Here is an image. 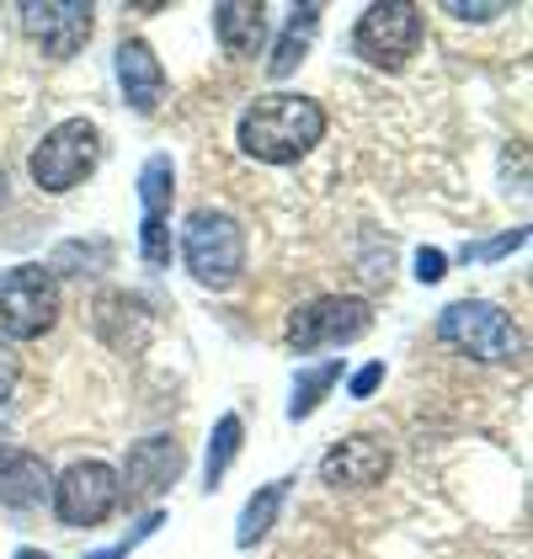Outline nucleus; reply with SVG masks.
I'll use <instances>...</instances> for the list:
<instances>
[{"label": "nucleus", "mask_w": 533, "mask_h": 559, "mask_svg": "<svg viewBox=\"0 0 533 559\" xmlns=\"http://www.w3.org/2000/svg\"><path fill=\"white\" fill-rule=\"evenodd\" d=\"M320 139H325V112L299 91H272L262 102H251L240 118V150L262 166H294Z\"/></svg>", "instance_id": "1"}, {"label": "nucleus", "mask_w": 533, "mask_h": 559, "mask_svg": "<svg viewBox=\"0 0 533 559\" xmlns=\"http://www.w3.org/2000/svg\"><path fill=\"white\" fill-rule=\"evenodd\" d=\"M181 261H187L192 283L220 294L246 272V229L220 209H198L181 229Z\"/></svg>", "instance_id": "2"}, {"label": "nucleus", "mask_w": 533, "mask_h": 559, "mask_svg": "<svg viewBox=\"0 0 533 559\" xmlns=\"http://www.w3.org/2000/svg\"><path fill=\"white\" fill-rule=\"evenodd\" d=\"M438 336H443L453 352L475 357V362H507L523 352V331L512 325L507 309H496L486 299H459L438 314Z\"/></svg>", "instance_id": "3"}, {"label": "nucleus", "mask_w": 533, "mask_h": 559, "mask_svg": "<svg viewBox=\"0 0 533 559\" xmlns=\"http://www.w3.org/2000/svg\"><path fill=\"white\" fill-rule=\"evenodd\" d=\"M59 320V283L44 261L16 266L0 283V336L5 342H38L44 331H54Z\"/></svg>", "instance_id": "4"}, {"label": "nucleus", "mask_w": 533, "mask_h": 559, "mask_svg": "<svg viewBox=\"0 0 533 559\" xmlns=\"http://www.w3.org/2000/svg\"><path fill=\"white\" fill-rule=\"evenodd\" d=\"M96 160H102V133H96V123L70 118V123H59L54 133H44V144L33 150L27 171L38 181V192H70V187H81L96 171Z\"/></svg>", "instance_id": "5"}, {"label": "nucleus", "mask_w": 533, "mask_h": 559, "mask_svg": "<svg viewBox=\"0 0 533 559\" xmlns=\"http://www.w3.org/2000/svg\"><path fill=\"white\" fill-rule=\"evenodd\" d=\"M353 48L374 70H405L411 53L422 48V5H411V0L368 5L353 27Z\"/></svg>", "instance_id": "6"}, {"label": "nucleus", "mask_w": 533, "mask_h": 559, "mask_svg": "<svg viewBox=\"0 0 533 559\" xmlns=\"http://www.w3.org/2000/svg\"><path fill=\"white\" fill-rule=\"evenodd\" d=\"M118 501H123L118 469L102 464V459H81L54 479V512L64 527H96L118 512Z\"/></svg>", "instance_id": "7"}, {"label": "nucleus", "mask_w": 533, "mask_h": 559, "mask_svg": "<svg viewBox=\"0 0 533 559\" xmlns=\"http://www.w3.org/2000/svg\"><path fill=\"white\" fill-rule=\"evenodd\" d=\"M374 325V309L353 294H325V299L299 304L288 314V346L294 352H320V346H347Z\"/></svg>", "instance_id": "8"}, {"label": "nucleus", "mask_w": 533, "mask_h": 559, "mask_svg": "<svg viewBox=\"0 0 533 559\" xmlns=\"http://www.w3.org/2000/svg\"><path fill=\"white\" fill-rule=\"evenodd\" d=\"M22 33L44 48L48 59H75L96 27L91 0H22Z\"/></svg>", "instance_id": "9"}, {"label": "nucleus", "mask_w": 533, "mask_h": 559, "mask_svg": "<svg viewBox=\"0 0 533 559\" xmlns=\"http://www.w3.org/2000/svg\"><path fill=\"white\" fill-rule=\"evenodd\" d=\"M181 469H187L181 442L166 437V431H155V437H139L129 448V464L118 474V485L129 490V501H155V496H166L177 485Z\"/></svg>", "instance_id": "10"}, {"label": "nucleus", "mask_w": 533, "mask_h": 559, "mask_svg": "<svg viewBox=\"0 0 533 559\" xmlns=\"http://www.w3.org/2000/svg\"><path fill=\"white\" fill-rule=\"evenodd\" d=\"M390 474V448L374 437V431H357L342 437L325 459H320V479L331 490H363V485H379Z\"/></svg>", "instance_id": "11"}, {"label": "nucleus", "mask_w": 533, "mask_h": 559, "mask_svg": "<svg viewBox=\"0 0 533 559\" xmlns=\"http://www.w3.org/2000/svg\"><path fill=\"white\" fill-rule=\"evenodd\" d=\"M118 86H123V102H129L133 112H155L161 107V96H166V70H161V59L150 53V44H129L118 48Z\"/></svg>", "instance_id": "12"}, {"label": "nucleus", "mask_w": 533, "mask_h": 559, "mask_svg": "<svg viewBox=\"0 0 533 559\" xmlns=\"http://www.w3.org/2000/svg\"><path fill=\"white\" fill-rule=\"evenodd\" d=\"M214 33L229 59H257L266 38V5L262 0H224L214 5Z\"/></svg>", "instance_id": "13"}, {"label": "nucleus", "mask_w": 533, "mask_h": 559, "mask_svg": "<svg viewBox=\"0 0 533 559\" xmlns=\"http://www.w3.org/2000/svg\"><path fill=\"white\" fill-rule=\"evenodd\" d=\"M48 496V464L27 448H0V507H38Z\"/></svg>", "instance_id": "14"}, {"label": "nucleus", "mask_w": 533, "mask_h": 559, "mask_svg": "<svg viewBox=\"0 0 533 559\" xmlns=\"http://www.w3.org/2000/svg\"><path fill=\"white\" fill-rule=\"evenodd\" d=\"M315 33H320V5H294L288 27L277 33V48H272V59H266V75H272V81L294 75V70L305 64V53H310Z\"/></svg>", "instance_id": "15"}, {"label": "nucleus", "mask_w": 533, "mask_h": 559, "mask_svg": "<svg viewBox=\"0 0 533 559\" xmlns=\"http://www.w3.org/2000/svg\"><path fill=\"white\" fill-rule=\"evenodd\" d=\"M283 501H288V479H272V485H262V490L246 501L240 522H235V544H240V549H257L266 533H272V522H277V512H283Z\"/></svg>", "instance_id": "16"}, {"label": "nucleus", "mask_w": 533, "mask_h": 559, "mask_svg": "<svg viewBox=\"0 0 533 559\" xmlns=\"http://www.w3.org/2000/svg\"><path fill=\"white\" fill-rule=\"evenodd\" d=\"M171 192H177V166H171V155H150L144 171H139V209H144V224H166V214H171Z\"/></svg>", "instance_id": "17"}, {"label": "nucleus", "mask_w": 533, "mask_h": 559, "mask_svg": "<svg viewBox=\"0 0 533 559\" xmlns=\"http://www.w3.org/2000/svg\"><path fill=\"white\" fill-rule=\"evenodd\" d=\"M112 240L107 235H91V240H64V246H54V257H48V272H70V277H91V272H102V266H112Z\"/></svg>", "instance_id": "18"}, {"label": "nucleus", "mask_w": 533, "mask_h": 559, "mask_svg": "<svg viewBox=\"0 0 533 559\" xmlns=\"http://www.w3.org/2000/svg\"><path fill=\"white\" fill-rule=\"evenodd\" d=\"M342 384V362H315V368H305L299 379H294V400H288V421H305V416H315L320 405H325V394Z\"/></svg>", "instance_id": "19"}, {"label": "nucleus", "mask_w": 533, "mask_h": 559, "mask_svg": "<svg viewBox=\"0 0 533 559\" xmlns=\"http://www.w3.org/2000/svg\"><path fill=\"white\" fill-rule=\"evenodd\" d=\"M240 416H220V421H214V431H209V453H203V474H209V479H203V485H209V490H220V479L224 474H229V464H235V453H240Z\"/></svg>", "instance_id": "20"}, {"label": "nucleus", "mask_w": 533, "mask_h": 559, "mask_svg": "<svg viewBox=\"0 0 533 559\" xmlns=\"http://www.w3.org/2000/svg\"><path fill=\"white\" fill-rule=\"evenodd\" d=\"M139 257L144 266H171V224H139Z\"/></svg>", "instance_id": "21"}, {"label": "nucleus", "mask_w": 533, "mask_h": 559, "mask_svg": "<svg viewBox=\"0 0 533 559\" xmlns=\"http://www.w3.org/2000/svg\"><path fill=\"white\" fill-rule=\"evenodd\" d=\"M518 246H529V229H507V235H496V240L464 246V261H501V257H512Z\"/></svg>", "instance_id": "22"}, {"label": "nucleus", "mask_w": 533, "mask_h": 559, "mask_svg": "<svg viewBox=\"0 0 533 559\" xmlns=\"http://www.w3.org/2000/svg\"><path fill=\"white\" fill-rule=\"evenodd\" d=\"M161 522H166V516H161V512H150V516H144V522H139V527L129 533V538H118L112 549H96V555H86V559H129L133 549H139V544H144V538H150V533L161 527Z\"/></svg>", "instance_id": "23"}, {"label": "nucleus", "mask_w": 533, "mask_h": 559, "mask_svg": "<svg viewBox=\"0 0 533 559\" xmlns=\"http://www.w3.org/2000/svg\"><path fill=\"white\" fill-rule=\"evenodd\" d=\"M443 11H453L459 22H490V16H501V11H512L507 0H475V5H464V0H448Z\"/></svg>", "instance_id": "24"}, {"label": "nucleus", "mask_w": 533, "mask_h": 559, "mask_svg": "<svg viewBox=\"0 0 533 559\" xmlns=\"http://www.w3.org/2000/svg\"><path fill=\"white\" fill-rule=\"evenodd\" d=\"M379 384H384V362H363L353 373V384H347V394H353V400H368Z\"/></svg>", "instance_id": "25"}, {"label": "nucleus", "mask_w": 533, "mask_h": 559, "mask_svg": "<svg viewBox=\"0 0 533 559\" xmlns=\"http://www.w3.org/2000/svg\"><path fill=\"white\" fill-rule=\"evenodd\" d=\"M443 272H448L443 251H416V277H422V283H443Z\"/></svg>", "instance_id": "26"}, {"label": "nucleus", "mask_w": 533, "mask_h": 559, "mask_svg": "<svg viewBox=\"0 0 533 559\" xmlns=\"http://www.w3.org/2000/svg\"><path fill=\"white\" fill-rule=\"evenodd\" d=\"M11 389H16V352H11V342L0 336V405L11 400Z\"/></svg>", "instance_id": "27"}, {"label": "nucleus", "mask_w": 533, "mask_h": 559, "mask_svg": "<svg viewBox=\"0 0 533 559\" xmlns=\"http://www.w3.org/2000/svg\"><path fill=\"white\" fill-rule=\"evenodd\" d=\"M16 559H54V555H44V549H22Z\"/></svg>", "instance_id": "28"}, {"label": "nucleus", "mask_w": 533, "mask_h": 559, "mask_svg": "<svg viewBox=\"0 0 533 559\" xmlns=\"http://www.w3.org/2000/svg\"><path fill=\"white\" fill-rule=\"evenodd\" d=\"M5 198H11V187H5V171H0V209H5Z\"/></svg>", "instance_id": "29"}]
</instances>
